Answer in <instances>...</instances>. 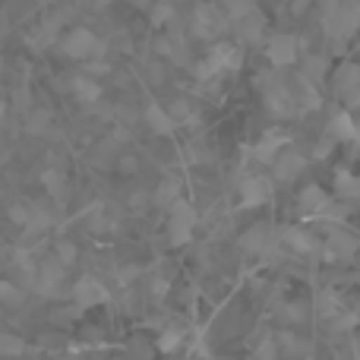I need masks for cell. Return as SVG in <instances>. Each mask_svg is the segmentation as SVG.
Masks as SVG:
<instances>
[{"mask_svg":"<svg viewBox=\"0 0 360 360\" xmlns=\"http://www.w3.org/2000/svg\"><path fill=\"white\" fill-rule=\"evenodd\" d=\"M101 48H105V44H101L89 29H82V25L79 29H73V32H67V35L60 38V51L70 57V60H82V63L98 60Z\"/></svg>","mask_w":360,"mask_h":360,"instance_id":"obj_1","label":"cell"},{"mask_svg":"<svg viewBox=\"0 0 360 360\" xmlns=\"http://www.w3.org/2000/svg\"><path fill=\"white\" fill-rule=\"evenodd\" d=\"M193 228H196V209L186 199H177L168 209V240L174 247H184L193 237Z\"/></svg>","mask_w":360,"mask_h":360,"instance_id":"obj_2","label":"cell"},{"mask_svg":"<svg viewBox=\"0 0 360 360\" xmlns=\"http://www.w3.org/2000/svg\"><path fill=\"white\" fill-rule=\"evenodd\" d=\"M278 247V231L269 228V224H253L240 234V250L250 256H272Z\"/></svg>","mask_w":360,"mask_h":360,"instance_id":"obj_3","label":"cell"},{"mask_svg":"<svg viewBox=\"0 0 360 360\" xmlns=\"http://www.w3.org/2000/svg\"><path fill=\"white\" fill-rule=\"evenodd\" d=\"M70 294H73V304L79 310H89V307H101L108 300V285L95 275H82V278H76Z\"/></svg>","mask_w":360,"mask_h":360,"instance_id":"obj_4","label":"cell"},{"mask_svg":"<svg viewBox=\"0 0 360 360\" xmlns=\"http://www.w3.org/2000/svg\"><path fill=\"white\" fill-rule=\"evenodd\" d=\"M297 38L294 35H288V32H278V35H272L266 41V57H269V63H272L275 70H285V67H291L294 60H297Z\"/></svg>","mask_w":360,"mask_h":360,"instance_id":"obj_5","label":"cell"},{"mask_svg":"<svg viewBox=\"0 0 360 360\" xmlns=\"http://www.w3.org/2000/svg\"><path fill=\"white\" fill-rule=\"evenodd\" d=\"M272 199V180L262 174H250L240 180V205L243 209H259Z\"/></svg>","mask_w":360,"mask_h":360,"instance_id":"obj_6","label":"cell"},{"mask_svg":"<svg viewBox=\"0 0 360 360\" xmlns=\"http://www.w3.org/2000/svg\"><path fill=\"white\" fill-rule=\"evenodd\" d=\"M209 60L215 63L218 73H237L243 67V44H231V41L212 44Z\"/></svg>","mask_w":360,"mask_h":360,"instance_id":"obj_7","label":"cell"},{"mask_svg":"<svg viewBox=\"0 0 360 360\" xmlns=\"http://www.w3.org/2000/svg\"><path fill=\"white\" fill-rule=\"evenodd\" d=\"M278 243L281 247H288L291 253H300V256L319 253V240L304 228H281L278 231Z\"/></svg>","mask_w":360,"mask_h":360,"instance_id":"obj_8","label":"cell"},{"mask_svg":"<svg viewBox=\"0 0 360 360\" xmlns=\"http://www.w3.org/2000/svg\"><path fill=\"white\" fill-rule=\"evenodd\" d=\"M262 95H266V108H269V114H272V117L281 120V117H291V114H294V92L281 79L275 82V86H269Z\"/></svg>","mask_w":360,"mask_h":360,"instance_id":"obj_9","label":"cell"},{"mask_svg":"<svg viewBox=\"0 0 360 360\" xmlns=\"http://www.w3.org/2000/svg\"><path fill=\"white\" fill-rule=\"evenodd\" d=\"M272 168H275V177L278 180H294L297 174H304V168H307V155L304 152H297V149H281L278 155H275V162H272Z\"/></svg>","mask_w":360,"mask_h":360,"instance_id":"obj_10","label":"cell"},{"mask_svg":"<svg viewBox=\"0 0 360 360\" xmlns=\"http://www.w3.org/2000/svg\"><path fill=\"white\" fill-rule=\"evenodd\" d=\"M319 250H326V259H351L357 250V237L348 234V231H335L326 240V247H319Z\"/></svg>","mask_w":360,"mask_h":360,"instance_id":"obj_11","label":"cell"},{"mask_svg":"<svg viewBox=\"0 0 360 360\" xmlns=\"http://www.w3.org/2000/svg\"><path fill=\"white\" fill-rule=\"evenodd\" d=\"M224 22H218L215 10L212 6H196V13H193V35L202 38V41H212V38L218 35V29H221Z\"/></svg>","mask_w":360,"mask_h":360,"instance_id":"obj_12","label":"cell"},{"mask_svg":"<svg viewBox=\"0 0 360 360\" xmlns=\"http://www.w3.org/2000/svg\"><path fill=\"white\" fill-rule=\"evenodd\" d=\"M357 124L354 117H351V111H338L335 117L329 120V139H335V143H357Z\"/></svg>","mask_w":360,"mask_h":360,"instance_id":"obj_13","label":"cell"},{"mask_svg":"<svg viewBox=\"0 0 360 360\" xmlns=\"http://www.w3.org/2000/svg\"><path fill=\"white\" fill-rule=\"evenodd\" d=\"M143 117H146V127H149L152 133H158V136H171V133L177 130V127H174V120L168 117V111H165V108L158 105V101H152V105L146 108V114H143Z\"/></svg>","mask_w":360,"mask_h":360,"instance_id":"obj_14","label":"cell"},{"mask_svg":"<svg viewBox=\"0 0 360 360\" xmlns=\"http://www.w3.org/2000/svg\"><path fill=\"white\" fill-rule=\"evenodd\" d=\"M326 202H329V196H326V190H323L319 184L304 186V190H300V196H297L300 212H304V215H313V218L319 215V209H323Z\"/></svg>","mask_w":360,"mask_h":360,"instance_id":"obj_15","label":"cell"},{"mask_svg":"<svg viewBox=\"0 0 360 360\" xmlns=\"http://www.w3.org/2000/svg\"><path fill=\"white\" fill-rule=\"evenodd\" d=\"M70 92H73L76 101H86V105H92V101L101 98L98 79H89L86 73H79V76H73V79H70Z\"/></svg>","mask_w":360,"mask_h":360,"instance_id":"obj_16","label":"cell"},{"mask_svg":"<svg viewBox=\"0 0 360 360\" xmlns=\"http://www.w3.org/2000/svg\"><path fill=\"white\" fill-rule=\"evenodd\" d=\"M285 136H278V133H269V136H262L259 143H256V149H253V158L259 165H272L275 162V155H278L281 149H285Z\"/></svg>","mask_w":360,"mask_h":360,"instance_id":"obj_17","label":"cell"},{"mask_svg":"<svg viewBox=\"0 0 360 360\" xmlns=\"http://www.w3.org/2000/svg\"><path fill=\"white\" fill-rule=\"evenodd\" d=\"M262 16L259 13H250V16H243L240 22H237V38H240V44H259L262 41Z\"/></svg>","mask_w":360,"mask_h":360,"instance_id":"obj_18","label":"cell"},{"mask_svg":"<svg viewBox=\"0 0 360 360\" xmlns=\"http://www.w3.org/2000/svg\"><path fill=\"white\" fill-rule=\"evenodd\" d=\"M360 89V67L357 63H342V67L335 70V92L338 95H348Z\"/></svg>","mask_w":360,"mask_h":360,"instance_id":"obj_19","label":"cell"},{"mask_svg":"<svg viewBox=\"0 0 360 360\" xmlns=\"http://www.w3.org/2000/svg\"><path fill=\"white\" fill-rule=\"evenodd\" d=\"M54 224V215H51L48 209H41V205H35V202H29V224H25V234H32V237H38V234H44V231Z\"/></svg>","mask_w":360,"mask_h":360,"instance_id":"obj_20","label":"cell"},{"mask_svg":"<svg viewBox=\"0 0 360 360\" xmlns=\"http://www.w3.org/2000/svg\"><path fill=\"white\" fill-rule=\"evenodd\" d=\"M35 266L38 262L32 259L29 250H16V253H13V269H16V275H19V285L32 288V281H35Z\"/></svg>","mask_w":360,"mask_h":360,"instance_id":"obj_21","label":"cell"},{"mask_svg":"<svg viewBox=\"0 0 360 360\" xmlns=\"http://www.w3.org/2000/svg\"><path fill=\"white\" fill-rule=\"evenodd\" d=\"M177 199H184V196H180V184H177L174 177L162 180V184L155 186V193H152V202H155L158 209H171Z\"/></svg>","mask_w":360,"mask_h":360,"instance_id":"obj_22","label":"cell"},{"mask_svg":"<svg viewBox=\"0 0 360 360\" xmlns=\"http://www.w3.org/2000/svg\"><path fill=\"white\" fill-rule=\"evenodd\" d=\"M335 196L342 199V202H351V199L360 196V180L351 174V171H335Z\"/></svg>","mask_w":360,"mask_h":360,"instance_id":"obj_23","label":"cell"},{"mask_svg":"<svg viewBox=\"0 0 360 360\" xmlns=\"http://www.w3.org/2000/svg\"><path fill=\"white\" fill-rule=\"evenodd\" d=\"M41 184H44V190H48L51 199H57V202H63V199H67V177H63L60 171H44Z\"/></svg>","mask_w":360,"mask_h":360,"instance_id":"obj_24","label":"cell"},{"mask_svg":"<svg viewBox=\"0 0 360 360\" xmlns=\"http://www.w3.org/2000/svg\"><path fill=\"white\" fill-rule=\"evenodd\" d=\"M25 300V288L16 281H0V304L4 307H19Z\"/></svg>","mask_w":360,"mask_h":360,"instance_id":"obj_25","label":"cell"},{"mask_svg":"<svg viewBox=\"0 0 360 360\" xmlns=\"http://www.w3.org/2000/svg\"><path fill=\"white\" fill-rule=\"evenodd\" d=\"M221 6H224V16H228L231 22H240L243 16H250V13L256 10L253 0H221Z\"/></svg>","mask_w":360,"mask_h":360,"instance_id":"obj_26","label":"cell"},{"mask_svg":"<svg viewBox=\"0 0 360 360\" xmlns=\"http://www.w3.org/2000/svg\"><path fill=\"white\" fill-rule=\"evenodd\" d=\"M316 218H323V221H329V224H342L345 218H348V202H335V199H329V202L319 209Z\"/></svg>","mask_w":360,"mask_h":360,"instance_id":"obj_27","label":"cell"},{"mask_svg":"<svg viewBox=\"0 0 360 360\" xmlns=\"http://www.w3.org/2000/svg\"><path fill=\"white\" fill-rule=\"evenodd\" d=\"M323 76H326V57L310 54V57L304 60V76H300V79H307V82H313V86H316Z\"/></svg>","mask_w":360,"mask_h":360,"instance_id":"obj_28","label":"cell"},{"mask_svg":"<svg viewBox=\"0 0 360 360\" xmlns=\"http://www.w3.org/2000/svg\"><path fill=\"white\" fill-rule=\"evenodd\" d=\"M54 259L60 262L63 269H70L76 259H79V250H76L73 240H57V243H54Z\"/></svg>","mask_w":360,"mask_h":360,"instance_id":"obj_29","label":"cell"},{"mask_svg":"<svg viewBox=\"0 0 360 360\" xmlns=\"http://www.w3.org/2000/svg\"><path fill=\"white\" fill-rule=\"evenodd\" d=\"M19 354H25V338L4 332L0 335V357H19Z\"/></svg>","mask_w":360,"mask_h":360,"instance_id":"obj_30","label":"cell"},{"mask_svg":"<svg viewBox=\"0 0 360 360\" xmlns=\"http://www.w3.org/2000/svg\"><path fill=\"white\" fill-rule=\"evenodd\" d=\"M180 345H184V332H180V329H165L162 335H158V345H155V348L162 351V354H174Z\"/></svg>","mask_w":360,"mask_h":360,"instance_id":"obj_31","label":"cell"},{"mask_svg":"<svg viewBox=\"0 0 360 360\" xmlns=\"http://www.w3.org/2000/svg\"><path fill=\"white\" fill-rule=\"evenodd\" d=\"M149 10H152V22L155 25H168L171 19H174V4H171V0H158Z\"/></svg>","mask_w":360,"mask_h":360,"instance_id":"obj_32","label":"cell"},{"mask_svg":"<svg viewBox=\"0 0 360 360\" xmlns=\"http://www.w3.org/2000/svg\"><path fill=\"white\" fill-rule=\"evenodd\" d=\"M165 111H168V117L174 120V127H180V124H184V120H193V111H190V105H186L184 98L174 101V105H171V108H165Z\"/></svg>","mask_w":360,"mask_h":360,"instance_id":"obj_33","label":"cell"},{"mask_svg":"<svg viewBox=\"0 0 360 360\" xmlns=\"http://www.w3.org/2000/svg\"><path fill=\"white\" fill-rule=\"evenodd\" d=\"M6 218H10L13 224H19V228H25V224H29V202H13L10 209H6Z\"/></svg>","mask_w":360,"mask_h":360,"instance_id":"obj_34","label":"cell"},{"mask_svg":"<svg viewBox=\"0 0 360 360\" xmlns=\"http://www.w3.org/2000/svg\"><path fill=\"white\" fill-rule=\"evenodd\" d=\"M275 354H278V345H275V338H262L259 348H256V357H259V360H275Z\"/></svg>","mask_w":360,"mask_h":360,"instance_id":"obj_35","label":"cell"},{"mask_svg":"<svg viewBox=\"0 0 360 360\" xmlns=\"http://www.w3.org/2000/svg\"><path fill=\"white\" fill-rule=\"evenodd\" d=\"M111 73V67H108L105 60H86V76L89 79H98V76Z\"/></svg>","mask_w":360,"mask_h":360,"instance_id":"obj_36","label":"cell"},{"mask_svg":"<svg viewBox=\"0 0 360 360\" xmlns=\"http://www.w3.org/2000/svg\"><path fill=\"white\" fill-rule=\"evenodd\" d=\"M275 82H278V73H275V70H262V73H259V76H256V79H253V86L266 92L269 86H275Z\"/></svg>","mask_w":360,"mask_h":360,"instance_id":"obj_37","label":"cell"},{"mask_svg":"<svg viewBox=\"0 0 360 360\" xmlns=\"http://www.w3.org/2000/svg\"><path fill=\"white\" fill-rule=\"evenodd\" d=\"M44 130H48V114H44V111L32 114V117H29V133H44Z\"/></svg>","mask_w":360,"mask_h":360,"instance_id":"obj_38","label":"cell"},{"mask_svg":"<svg viewBox=\"0 0 360 360\" xmlns=\"http://www.w3.org/2000/svg\"><path fill=\"white\" fill-rule=\"evenodd\" d=\"M196 76H199V79H212V76H218L215 63H212L209 57H205V60H202V63H199V67H196Z\"/></svg>","mask_w":360,"mask_h":360,"instance_id":"obj_39","label":"cell"},{"mask_svg":"<svg viewBox=\"0 0 360 360\" xmlns=\"http://www.w3.org/2000/svg\"><path fill=\"white\" fill-rule=\"evenodd\" d=\"M136 275H139V269H136V266L120 269V281H130V278H136Z\"/></svg>","mask_w":360,"mask_h":360,"instance_id":"obj_40","label":"cell"},{"mask_svg":"<svg viewBox=\"0 0 360 360\" xmlns=\"http://www.w3.org/2000/svg\"><path fill=\"white\" fill-rule=\"evenodd\" d=\"M329 143H332V139H323V143H319V146H316V158L329 155Z\"/></svg>","mask_w":360,"mask_h":360,"instance_id":"obj_41","label":"cell"},{"mask_svg":"<svg viewBox=\"0 0 360 360\" xmlns=\"http://www.w3.org/2000/svg\"><path fill=\"white\" fill-rule=\"evenodd\" d=\"M165 291H168L165 281H155V285H152V294H155V297H165Z\"/></svg>","mask_w":360,"mask_h":360,"instance_id":"obj_42","label":"cell"},{"mask_svg":"<svg viewBox=\"0 0 360 360\" xmlns=\"http://www.w3.org/2000/svg\"><path fill=\"white\" fill-rule=\"evenodd\" d=\"M4 117H6V101L0 98V120H4Z\"/></svg>","mask_w":360,"mask_h":360,"instance_id":"obj_43","label":"cell"},{"mask_svg":"<svg viewBox=\"0 0 360 360\" xmlns=\"http://www.w3.org/2000/svg\"><path fill=\"white\" fill-rule=\"evenodd\" d=\"M130 4H136V6H149V0H130Z\"/></svg>","mask_w":360,"mask_h":360,"instance_id":"obj_44","label":"cell"},{"mask_svg":"<svg viewBox=\"0 0 360 360\" xmlns=\"http://www.w3.org/2000/svg\"><path fill=\"white\" fill-rule=\"evenodd\" d=\"M108 4V0H95V6H105Z\"/></svg>","mask_w":360,"mask_h":360,"instance_id":"obj_45","label":"cell"},{"mask_svg":"<svg viewBox=\"0 0 360 360\" xmlns=\"http://www.w3.org/2000/svg\"><path fill=\"white\" fill-rule=\"evenodd\" d=\"M0 73H4V60H0Z\"/></svg>","mask_w":360,"mask_h":360,"instance_id":"obj_46","label":"cell"}]
</instances>
